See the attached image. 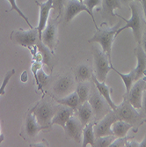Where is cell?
I'll return each instance as SVG.
<instances>
[{"mask_svg": "<svg viewBox=\"0 0 146 147\" xmlns=\"http://www.w3.org/2000/svg\"><path fill=\"white\" fill-rule=\"evenodd\" d=\"M10 38L11 41L24 48L28 49L31 52L33 57H34L38 51L41 52L43 57V64H46L48 67L50 69V73L52 74L53 71V65H52V60H53V52L42 42V40L39 37L38 34V28H29L28 30H14L12 31Z\"/></svg>", "mask_w": 146, "mask_h": 147, "instance_id": "obj_1", "label": "cell"}, {"mask_svg": "<svg viewBox=\"0 0 146 147\" xmlns=\"http://www.w3.org/2000/svg\"><path fill=\"white\" fill-rule=\"evenodd\" d=\"M129 5V8L131 11V18L129 20H126L123 17L116 14V17L121 18L123 21L126 22V25L124 26H121V28L117 30L116 37L123 30L131 28L132 32H133L135 41L137 43H140L143 30L146 26V21H145V19H143V8H142L141 3L138 1H132Z\"/></svg>", "mask_w": 146, "mask_h": 147, "instance_id": "obj_2", "label": "cell"}, {"mask_svg": "<svg viewBox=\"0 0 146 147\" xmlns=\"http://www.w3.org/2000/svg\"><path fill=\"white\" fill-rule=\"evenodd\" d=\"M100 28L96 29L94 35L92 36L89 42H98L103 52L107 55L109 60L112 62L111 53H112V46L116 38L117 30L121 28V22H118L115 26H108V25L104 26V24L100 25Z\"/></svg>", "mask_w": 146, "mask_h": 147, "instance_id": "obj_3", "label": "cell"}, {"mask_svg": "<svg viewBox=\"0 0 146 147\" xmlns=\"http://www.w3.org/2000/svg\"><path fill=\"white\" fill-rule=\"evenodd\" d=\"M137 110L138 109L134 108L126 99L123 98V101L120 105H117L115 110L114 111L117 115L119 120H123V121L132 124L137 132L138 127L146 121Z\"/></svg>", "mask_w": 146, "mask_h": 147, "instance_id": "obj_4", "label": "cell"}, {"mask_svg": "<svg viewBox=\"0 0 146 147\" xmlns=\"http://www.w3.org/2000/svg\"><path fill=\"white\" fill-rule=\"evenodd\" d=\"M57 106L52 104L51 101H49L47 99H42L37 102V104L32 109L38 123L42 126H48L49 129H51V121L54 116Z\"/></svg>", "mask_w": 146, "mask_h": 147, "instance_id": "obj_5", "label": "cell"}, {"mask_svg": "<svg viewBox=\"0 0 146 147\" xmlns=\"http://www.w3.org/2000/svg\"><path fill=\"white\" fill-rule=\"evenodd\" d=\"M94 55V64L95 69V77L100 82H106L107 76L111 70L112 62L109 60L108 57L105 54L102 49L97 47L92 49Z\"/></svg>", "mask_w": 146, "mask_h": 147, "instance_id": "obj_6", "label": "cell"}, {"mask_svg": "<svg viewBox=\"0 0 146 147\" xmlns=\"http://www.w3.org/2000/svg\"><path fill=\"white\" fill-rule=\"evenodd\" d=\"M88 101L92 106V110H94V116L96 122L100 121L108 113L113 110L108 102L98 92L96 87L95 90L91 92V95Z\"/></svg>", "mask_w": 146, "mask_h": 147, "instance_id": "obj_7", "label": "cell"}, {"mask_svg": "<svg viewBox=\"0 0 146 147\" xmlns=\"http://www.w3.org/2000/svg\"><path fill=\"white\" fill-rule=\"evenodd\" d=\"M49 129L48 126H42L41 125L36 119V116L33 111V109H30L25 117V121L22 128V131L20 133V136L28 140V138H35L38 133L42 130Z\"/></svg>", "mask_w": 146, "mask_h": 147, "instance_id": "obj_8", "label": "cell"}, {"mask_svg": "<svg viewBox=\"0 0 146 147\" xmlns=\"http://www.w3.org/2000/svg\"><path fill=\"white\" fill-rule=\"evenodd\" d=\"M58 20L57 19H49L46 28L42 31L41 40L52 52H54L55 48L57 44V34H58Z\"/></svg>", "mask_w": 146, "mask_h": 147, "instance_id": "obj_9", "label": "cell"}, {"mask_svg": "<svg viewBox=\"0 0 146 147\" xmlns=\"http://www.w3.org/2000/svg\"><path fill=\"white\" fill-rule=\"evenodd\" d=\"M144 83L145 76L135 81L134 84L132 85L130 90L128 92H125L123 97L137 109H141L143 92L144 91Z\"/></svg>", "mask_w": 146, "mask_h": 147, "instance_id": "obj_10", "label": "cell"}, {"mask_svg": "<svg viewBox=\"0 0 146 147\" xmlns=\"http://www.w3.org/2000/svg\"><path fill=\"white\" fill-rule=\"evenodd\" d=\"M117 120H119L118 116L114 110H111L109 113H108L94 125V129L95 138L107 136V135H113L112 124L115 121H117Z\"/></svg>", "mask_w": 146, "mask_h": 147, "instance_id": "obj_11", "label": "cell"}, {"mask_svg": "<svg viewBox=\"0 0 146 147\" xmlns=\"http://www.w3.org/2000/svg\"><path fill=\"white\" fill-rule=\"evenodd\" d=\"M75 80L72 76L67 74L60 77L53 85V92L57 98H62L73 92Z\"/></svg>", "mask_w": 146, "mask_h": 147, "instance_id": "obj_12", "label": "cell"}, {"mask_svg": "<svg viewBox=\"0 0 146 147\" xmlns=\"http://www.w3.org/2000/svg\"><path fill=\"white\" fill-rule=\"evenodd\" d=\"M84 125L80 122V120L74 114L70 117L68 122L65 125V135L67 138L75 140L77 143H80L82 138V133H83Z\"/></svg>", "mask_w": 146, "mask_h": 147, "instance_id": "obj_13", "label": "cell"}, {"mask_svg": "<svg viewBox=\"0 0 146 147\" xmlns=\"http://www.w3.org/2000/svg\"><path fill=\"white\" fill-rule=\"evenodd\" d=\"M64 8V19L66 22H70L78 13L82 11H86L92 18V14L88 8L85 5L83 2L78 1V0H67Z\"/></svg>", "mask_w": 146, "mask_h": 147, "instance_id": "obj_14", "label": "cell"}, {"mask_svg": "<svg viewBox=\"0 0 146 147\" xmlns=\"http://www.w3.org/2000/svg\"><path fill=\"white\" fill-rule=\"evenodd\" d=\"M36 5L40 8V17H39V22H38V34L39 37L41 39L42 31L46 28L47 23L49 20V15H50V11L53 9V1L52 0H47L46 2H38L35 1Z\"/></svg>", "mask_w": 146, "mask_h": 147, "instance_id": "obj_15", "label": "cell"}, {"mask_svg": "<svg viewBox=\"0 0 146 147\" xmlns=\"http://www.w3.org/2000/svg\"><path fill=\"white\" fill-rule=\"evenodd\" d=\"M74 111L75 110L73 109L70 108V107L59 104L54 116H53V118H52L51 127L53 125H59L64 129L66 123L68 122L70 117L74 114Z\"/></svg>", "mask_w": 146, "mask_h": 147, "instance_id": "obj_16", "label": "cell"}, {"mask_svg": "<svg viewBox=\"0 0 146 147\" xmlns=\"http://www.w3.org/2000/svg\"><path fill=\"white\" fill-rule=\"evenodd\" d=\"M134 54L137 60V65L134 69L136 74V81L137 79L146 76V52L143 50L140 43H137L134 49Z\"/></svg>", "mask_w": 146, "mask_h": 147, "instance_id": "obj_17", "label": "cell"}, {"mask_svg": "<svg viewBox=\"0 0 146 147\" xmlns=\"http://www.w3.org/2000/svg\"><path fill=\"white\" fill-rule=\"evenodd\" d=\"M102 17L106 20H110L111 18L116 17L114 12L115 9H121L122 4L121 0H102Z\"/></svg>", "mask_w": 146, "mask_h": 147, "instance_id": "obj_18", "label": "cell"}, {"mask_svg": "<svg viewBox=\"0 0 146 147\" xmlns=\"http://www.w3.org/2000/svg\"><path fill=\"white\" fill-rule=\"evenodd\" d=\"M92 82L94 83L95 87L98 90V92L106 99V100L108 102V104L110 105L112 109L115 110L117 105H115V103H114V101H113V100L111 98L112 88H110L107 84H106V82L99 81V80L97 79V78L94 76V74H92Z\"/></svg>", "mask_w": 146, "mask_h": 147, "instance_id": "obj_19", "label": "cell"}, {"mask_svg": "<svg viewBox=\"0 0 146 147\" xmlns=\"http://www.w3.org/2000/svg\"><path fill=\"white\" fill-rule=\"evenodd\" d=\"M77 110V117L79 118V120H80V122L84 126L92 121V117H94V110H92V106L88 100L82 104H79Z\"/></svg>", "mask_w": 146, "mask_h": 147, "instance_id": "obj_20", "label": "cell"}, {"mask_svg": "<svg viewBox=\"0 0 146 147\" xmlns=\"http://www.w3.org/2000/svg\"><path fill=\"white\" fill-rule=\"evenodd\" d=\"M74 74L78 82L89 81L92 76V70L86 63H80L74 69Z\"/></svg>", "mask_w": 146, "mask_h": 147, "instance_id": "obj_21", "label": "cell"}, {"mask_svg": "<svg viewBox=\"0 0 146 147\" xmlns=\"http://www.w3.org/2000/svg\"><path fill=\"white\" fill-rule=\"evenodd\" d=\"M133 128L132 124L123 121V120H117L112 124L113 135L116 138H125L130 129Z\"/></svg>", "mask_w": 146, "mask_h": 147, "instance_id": "obj_22", "label": "cell"}, {"mask_svg": "<svg viewBox=\"0 0 146 147\" xmlns=\"http://www.w3.org/2000/svg\"><path fill=\"white\" fill-rule=\"evenodd\" d=\"M94 123L92 122H90L86 125L84 126L83 129V133H82V146L85 147L87 144H90L91 146H94V140H95V134H94Z\"/></svg>", "mask_w": 146, "mask_h": 147, "instance_id": "obj_23", "label": "cell"}, {"mask_svg": "<svg viewBox=\"0 0 146 147\" xmlns=\"http://www.w3.org/2000/svg\"><path fill=\"white\" fill-rule=\"evenodd\" d=\"M55 100L57 103L70 107V108L73 109L74 110H77V109L79 106V99L77 92H72L69 93L68 95L62 98H55Z\"/></svg>", "mask_w": 146, "mask_h": 147, "instance_id": "obj_24", "label": "cell"}, {"mask_svg": "<svg viewBox=\"0 0 146 147\" xmlns=\"http://www.w3.org/2000/svg\"><path fill=\"white\" fill-rule=\"evenodd\" d=\"M76 92L79 99V104L87 101L91 95V84L88 81L78 82L77 85Z\"/></svg>", "mask_w": 146, "mask_h": 147, "instance_id": "obj_25", "label": "cell"}, {"mask_svg": "<svg viewBox=\"0 0 146 147\" xmlns=\"http://www.w3.org/2000/svg\"><path fill=\"white\" fill-rule=\"evenodd\" d=\"M111 70H113L114 71H115L119 76H120V78L122 79V81L124 83V86H125V88H126V92H128L132 85L134 84V82L136 81V74H135V70L133 69L130 72L127 73V74H124V73H122L120 72L118 70H116L115 68H114L113 64L111 63Z\"/></svg>", "mask_w": 146, "mask_h": 147, "instance_id": "obj_26", "label": "cell"}, {"mask_svg": "<svg viewBox=\"0 0 146 147\" xmlns=\"http://www.w3.org/2000/svg\"><path fill=\"white\" fill-rule=\"evenodd\" d=\"M115 138L116 137L114 135H107V136L95 138L94 144L92 147H108Z\"/></svg>", "mask_w": 146, "mask_h": 147, "instance_id": "obj_27", "label": "cell"}, {"mask_svg": "<svg viewBox=\"0 0 146 147\" xmlns=\"http://www.w3.org/2000/svg\"><path fill=\"white\" fill-rule=\"evenodd\" d=\"M83 3L85 4V5L88 8V10L90 11L91 14H92V20L94 23V26L96 29L99 28L98 25H97V22L95 20V18H94V10L95 7L97 6H100L101 4H102V0H84Z\"/></svg>", "mask_w": 146, "mask_h": 147, "instance_id": "obj_28", "label": "cell"}, {"mask_svg": "<svg viewBox=\"0 0 146 147\" xmlns=\"http://www.w3.org/2000/svg\"><path fill=\"white\" fill-rule=\"evenodd\" d=\"M7 1L9 2V4L11 5V9L8 11H17V13L22 18V19H24V20L26 21V23L28 25V26H29V28H33L34 26L31 25V23L29 22V20H28V18L26 17L25 14H24V12H22L21 11V10L18 7V5H17V3H16V0H7Z\"/></svg>", "mask_w": 146, "mask_h": 147, "instance_id": "obj_29", "label": "cell"}, {"mask_svg": "<svg viewBox=\"0 0 146 147\" xmlns=\"http://www.w3.org/2000/svg\"><path fill=\"white\" fill-rule=\"evenodd\" d=\"M42 62H40V61H33V63H32V65H31V71L33 72V74H34V80H35V83H36V85H37V86H38V89L40 90V91H42V92H43V89H42V87L41 86V85H40V83H39V81H38V78H37V72H38V71L41 69L42 67Z\"/></svg>", "mask_w": 146, "mask_h": 147, "instance_id": "obj_30", "label": "cell"}, {"mask_svg": "<svg viewBox=\"0 0 146 147\" xmlns=\"http://www.w3.org/2000/svg\"><path fill=\"white\" fill-rule=\"evenodd\" d=\"M37 78H38V81H39L40 85H41L42 87H43V86H46L48 84L49 79L51 78V74L48 75L42 67L37 72Z\"/></svg>", "mask_w": 146, "mask_h": 147, "instance_id": "obj_31", "label": "cell"}, {"mask_svg": "<svg viewBox=\"0 0 146 147\" xmlns=\"http://www.w3.org/2000/svg\"><path fill=\"white\" fill-rule=\"evenodd\" d=\"M52 1H53V10L55 11L56 13H57V19H58L62 15L65 3L67 0H52Z\"/></svg>", "mask_w": 146, "mask_h": 147, "instance_id": "obj_32", "label": "cell"}, {"mask_svg": "<svg viewBox=\"0 0 146 147\" xmlns=\"http://www.w3.org/2000/svg\"><path fill=\"white\" fill-rule=\"evenodd\" d=\"M15 74V70L14 69H11V71H9L6 75L5 76V78L3 80V83L1 85V86H0V97H1L2 95H4L5 93V87L6 86L8 85V83L10 82V79Z\"/></svg>", "mask_w": 146, "mask_h": 147, "instance_id": "obj_33", "label": "cell"}, {"mask_svg": "<svg viewBox=\"0 0 146 147\" xmlns=\"http://www.w3.org/2000/svg\"><path fill=\"white\" fill-rule=\"evenodd\" d=\"M127 140H128L127 137H125V138H116L113 141V143L110 144L109 147H122V146H125Z\"/></svg>", "mask_w": 146, "mask_h": 147, "instance_id": "obj_34", "label": "cell"}, {"mask_svg": "<svg viewBox=\"0 0 146 147\" xmlns=\"http://www.w3.org/2000/svg\"><path fill=\"white\" fill-rule=\"evenodd\" d=\"M141 109L146 115V91L144 90L143 92V99H142V106H141Z\"/></svg>", "mask_w": 146, "mask_h": 147, "instance_id": "obj_35", "label": "cell"}, {"mask_svg": "<svg viewBox=\"0 0 146 147\" xmlns=\"http://www.w3.org/2000/svg\"><path fill=\"white\" fill-rule=\"evenodd\" d=\"M140 44L143 47V50L146 52V26H145V28L143 30V35H142V39H141Z\"/></svg>", "mask_w": 146, "mask_h": 147, "instance_id": "obj_36", "label": "cell"}, {"mask_svg": "<svg viewBox=\"0 0 146 147\" xmlns=\"http://www.w3.org/2000/svg\"><path fill=\"white\" fill-rule=\"evenodd\" d=\"M20 80H21V82L23 83H26L28 82V71H24L21 75H20Z\"/></svg>", "mask_w": 146, "mask_h": 147, "instance_id": "obj_37", "label": "cell"}, {"mask_svg": "<svg viewBox=\"0 0 146 147\" xmlns=\"http://www.w3.org/2000/svg\"><path fill=\"white\" fill-rule=\"evenodd\" d=\"M125 146H128V147H137V146H139V142H137V141H129V139L127 140V142H126V144H125Z\"/></svg>", "mask_w": 146, "mask_h": 147, "instance_id": "obj_38", "label": "cell"}, {"mask_svg": "<svg viewBox=\"0 0 146 147\" xmlns=\"http://www.w3.org/2000/svg\"><path fill=\"white\" fill-rule=\"evenodd\" d=\"M141 5L143 8V16L146 21V0H141Z\"/></svg>", "mask_w": 146, "mask_h": 147, "instance_id": "obj_39", "label": "cell"}, {"mask_svg": "<svg viewBox=\"0 0 146 147\" xmlns=\"http://www.w3.org/2000/svg\"><path fill=\"white\" fill-rule=\"evenodd\" d=\"M29 146H48V144L46 142V141H42V142H41V143H36V144H31Z\"/></svg>", "mask_w": 146, "mask_h": 147, "instance_id": "obj_40", "label": "cell"}, {"mask_svg": "<svg viewBox=\"0 0 146 147\" xmlns=\"http://www.w3.org/2000/svg\"><path fill=\"white\" fill-rule=\"evenodd\" d=\"M132 1H138V2H140V3H141V0H121V2H122V5L129 4V3H130V2H132Z\"/></svg>", "mask_w": 146, "mask_h": 147, "instance_id": "obj_41", "label": "cell"}, {"mask_svg": "<svg viewBox=\"0 0 146 147\" xmlns=\"http://www.w3.org/2000/svg\"><path fill=\"white\" fill-rule=\"evenodd\" d=\"M139 146L140 147H146V136L143 138V139L139 143Z\"/></svg>", "mask_w": 146, "mask_h": 147, "instance_id": "obj_42", "label": "cell"}, {"mask_svg": "<svg viewBox=\"0 0 146 147\" xmlns=\"http://www.w3.org/2000/svg\"><path fill=\"white\" fill-rule=\"evenodd\" d=\"M144 90L146 91V76H145V83H144Z\"/></svg>", "mask_w": 146, "mask_h": 147, "instance_id": "obj_43", "label": "cell"}, {"mask_svg": "<svg viewBox=\"0 0 146 147\" xmlns=\"http://www.w3.org/2000/svg\"><path fill=\"white\" fill-rule=\"evenodd\" d=\"M78 1H80V2H83V1H84V0H78Z\"/></svg>", "mask_w": 146, "mask_h": 147, "instance_id": "obj_44", "label": "cell"}]
</instances>
